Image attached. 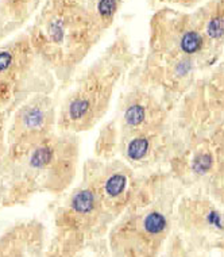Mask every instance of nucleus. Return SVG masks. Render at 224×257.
Here are the masks:
<instances>
[{
    "label": "nucleus",
    "mask_w": 224,
    "mask_h": 257,
    "mask_svg": "<svg viewBox=\"0 0 224 257\" xmlns=\"http://www.w3.org/2000/svg\"><path fill=\"white\" fill-rule=\"evenodd\" d=\"M80 136L54 132L38 141L10 145L0 159V210L30 203L41 194L60 196L80 175Z\"/></svg>",
    "instance_id": "nucleus-1"
},
{
    "label": "nucleus",
    "mask_w": 224,
    "mask_h": 257,
    "mask_svg": "<svg viewBox=\"0 0 224 257\" xmlns=\"http://www.w3.org/2000/svg\"><path fill=\"white\" fill-rule=\"evenodd\" d=\"M134 67L128 41L116 37L89 65L80 68L58 99L57 128L81 134L92 130L110 112L116 89Z\"/></svg>",
    "instance_id": "nucleus-2"
},
{
    "label": "nucleus",
    "mask_w": 224,
    "mask_h": 257,
    "mask_svg": "<svg viewBox=\"0 0 224 257\" xmlns=\"http://www.w3.org/2000/svg\"><path fill=\"white\" fill-rule=\"evenodd\" d=\"M103 33L104 29L93 17L88 0H49L29 36L62 89Z\"/></svg>",
    "instance_id": "nucleus-3"
},
{
    "label": "nucleus",
    "mask_w": 224,
    "mask_h": 257,
    "mask_svg": "<svg viewBox=\"0 0 224 257\" xmlns=\"http://www.w3.org/2000/svg\"><path fill=\"white\" fill-rule=\"evenodd\" d=\"M118 218L95 184L80 175L77 184L54 203L53 225L42 257H87V253L107 241Z\"/></svg>",
    "instance_id": "nucleus-4"
},
{
    "label": "nucleus",
    "mask_w": 224,
    "mask_h": 257,
    "mask_svg": "<svg viewBox=\"0 0 224 257\" xmlns=\"http://www.w3.org/2000/svg\"><path fill=\"white\" fill-rule=\"evenodd\" d=\"M169 183L166 175H143L132 200L108 231L111 257L159 256L171 227Z\"/></svg>",
    "instance_id": "nucleus-5"
},
{
    "label": "nucleus",
    "mask_w": 224,
    "mask_h": 257,
    "mask_svg": "<svg viewBox=\"0 0 224 257\" xmlns=\"http://www.w3.org/2000/svg\"><path fill=\"white\" fill-rule=\"evenodd\" d=\"M58 81L37 53L30 36L0 46V114L10 118L22 103L38 93H56Z\"/></svg>",
    "instance_id": "nucleus-6"
},
{
    "label": "nucleus",
    "mask_w": 224,
    "mask_h": 257,
    "mask_svg": "<svg viewBox=\"0 0 224 257\" xmlns=\"http://www.w3.org/2000/svg\"><path fill=\"white\" fill-rule=\"evenodd\" d=\"M150 54L165 57L196 58L211 65L215 52L198 31L192 14L162 9L150 22Z\"/></svg>",
    "instance_id": "nucleus-7"
},
{
    "label": "nucleus",
    "mask_w": 224,
    "mask_h": 257,
    "mask_svg": "<svg viewBox=\"0 0 224 257\" xmlns=\"http://www.w3.org/2000/svg\"><path fill=\"white\" fill-rule=\"evenodd\" d=\"M58 98L56 93H38L14 111L7 120V147L38 141L57 132Z\"/></svg>",
    "instance_id": "nucleus-8"
},
{
    "label": "nucleus",
    "mask_w": 224,
    "mask_h": 257,
    "mask_svg": "<svg viewBox=\"0 0 224 257\" xmlns=\"http://www.w3.org/2000/svg\"><path fill=\"white\" fill-rule=\"evenodd\" d=\"M177 214L186 234L209 248L224 249V206L197 192L182 198Z\"/></svg>",
    "instance_id": "nucleus-9"
},
{
    "label": "nucleus",
    "mask_w": 224,
    "mask_h": 257,
    "mask_svg": "<svg viewBox=\"0 0 224 257\" xmlns=\"http://www.w3.org/2000/svg\"><path fill=\"white\" fill-rule=\"evenodd\" d=\"M46 227L36 218L23 219L6 227L0 234V257H42Z\"/></svg>",
    "instance_id": "nucleus-10"
},
{
    "label": "nucleus",
    "mask_w": 224,
    "mask_h": 257,
    "mask_svg": "<svg viewBox=\"0 0 224 257\" xmlns=\"http://www.w3.org/2000/svg\"><path fill=\"white\" fill-rule=\"evenodd\" d=\"M192 14L196 26L211 49L217 53L224 48V0H206Z\"/></svg>",
    "instance_id": "nucleus-11"
},
{
    "label": "nucleus",
    "mask_w": 224,
    "mask_h": 257,
    "mask_svg": "<svg viewBox=\"0 0 224 257\" xmlns=\"http://www.w3.org/2000/svg\"><path fill=\"white\" fill-rule=\"evenodd\" d=\"M208 141L211 142V145L215 149L216 155L221 161L224 163V120L219 123L213 130L211 132L209 136H206Z\"/></svg>",
    "instance_id": "nucleus-12"
},
{
    "label": "nucleus",
    "mask_w": 224,
    "mask_h": 257,
    "mask_svg": "<svg viewBox=\"0 0 224 257\" xmlns=\"http://www.w3.org/2000/svg\"><path fill=\"white\" fill-rule=\"evenodd\" d=\"M7 120L3 114H0V159L5 155L6 149H7V140H6V130H7Z\"/></svg>",
    "instance_id": "nucleus-13"
},
{
    "label": "nucleus",
    "mask_w": 224,
    "mask_h": 257,
    "mask_svg": "<svg viewBox=\"0 0 224 257\" xmlns=\"http://www.w3.org/2000/svg\"><path fill=\"white\" fill-rule=\"evenodd\" d=\"M159 2H167V3H171V5H178L181 7H194L198 3H201L202 0H159Z\"/></svg>",
    "instance_id": "nucleus-14"
},
{
    "label": "nucleus",
    "mask_w": 224,
    "mask_h": 257,
    "mask_svg": "<svg viewBox=\"0 0 224 257\" xmlns=\"http://www.w3.org/2000/svg\"><path fill=\"white\" fill-rule=\"evenodd\" d=\"M221 206H224V200H223V203H221Z\"/></svg>",
    "instance_id": "nucleus-15"
}]
</instances>
